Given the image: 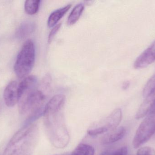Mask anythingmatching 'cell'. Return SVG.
Returning <instances> with one entry per match:
<instances>
[{
  "label": "cell",
  "mask_w": 155,
  "mask_h": 155,
  "mask_svg": "<svg viewBox=\"0 0 155 155\" xmlns=\"http://www.w3.org/2000/svg\"><path fill=\"white\" fill-rule=\"evenodd\" d=\"M65 101L64 95L54 96L45 105L43 114L48 139L54 147L59 149L66 147L70 140L64 113Z\"/></svg>",
  "instance_id": "1"
},
{
  "label": "cell",
  "mask_w": 155,
  "mask_h": 155,
  "mask_svg": "<svg viewBox=\"0 0 155 155\" xmlns=\"http://www.w3.org/2000/svg\"><path fill=\"white\" fill-rule=\"evenodd\" d=\"M38 137L36 125L26 124L12 136L3 155H32Z\"/></svg>",
  "instance_id": "2"
},
{
  "label": "cell",
  "mask_w": 155,
  "mask_h": 155,
  "mask_svg": "<svg viewBox=\"0 0 155 155\" xmlns=\"http://www.w3.org/2000/svg\"><path fill=\"white\" fill-rule=\"evenodd\" d=\"M35 87L25 91L18 102L19 113L26 117V124H31L43 114L45 96Z\"/></svg>",
  "instance_id": "3"
},
{
  "label": "cell",
  "mask_w": 155,
  "mask_h": 155,
  "mask_svg": "<svg viewBox=\"0 0 155 155\" xmlns=\"http://www.w3.org/2000/svg\"><path fill=\"white\" fill-rule=\"evenodd\" d=\"M35 49L31 40L25 42L19 52L14 66L15 74L20 79L25 78L31 72L35 62Z\"/></svg>",
  "instance_id": "4"
},
{
  "label": "cell",
  "mask_w": 155,
  "mask_h": 155,
  "mask_svg": "<svg viewBox=\"0 0 155 155\" xmlns=\"http://www.w3.org/2000/svg\"><path fill=\"white\" fill-rule=\"evenodd\" d=\"M122 119L121 108L114 109L107 117L94 124L87 131V133L92 136L108 133L118 127Z\"/></svg>",
  "instance_id": "5"
},
{
  "label": "cell",
  "mask_w": 155,
  "mask_h": 155,
  "mask_svg": "<svg viewBox=\"0 0 155 155\" xmlns=\"http://www.w3.org/2000/svg\"><path fill=\"white\" fill-rule=\"evenodd\" d=\"M155 133V110L150 112L137 130L133 141L134 148L146 143Z\"/></svg>",
  "instance_id": "6"
},
{
  "label": "cell",
  "mask_w": 155,
  "mask_h": 155,
  "mask_svg": "<svg viewBox=\"0 0 155 155\" xmlns=\"http://www.w3.org/2000/svg\"><path fill=\"white\" fill-rule=\"evenodd\" d=\"M5 103L7 106L13 107L20 100L19 83L15 81L10 82L5 89L3 94Z\"/></svg>",
  "instance_id": "7"
},
{
  "label": "cell",
  "mask_w": 155,
  "mask_h": 155,
  "mask_svg": "<svg viewBox=\"0 0 155 155\" xmlns=\"http://www.w3.org/2000/svg\"><path fill=\"white\" fill-rule=\"evenodd\" d=\"M155 62V40L135 61L134 66L135 69H143Z\"/></svg>",
  "instance_id": "8"
},
{
  "label": "cell",
  "mask_w": 155,
  "mask_h": 155,
  "mask_svg": "<svg viewBox=\"0 0 155 155\" xmlns=\"http://www.w3.org/2000/svg\"><path fill=\"white\" fill-rule=\"evenodd\" d=\"M145 98L144 101L140 106L136 115V119L143 118L147 115L152 110L155 103V89Z\"/></svg>",
  "instance_id": "9"
},
{
  "label": "cell",
  "mask_w": 155,
  "mask_h": 155,
  "mask_svg": "<svg viewBox=\"0 0 155 155\" xmlns=\"http://www.w3.org/2000/svg\"><path fill=\"white\" fill-rule=\"evenodd\" d=\"M126 130L123 126L117 127L113 131L108 132L101 139V143L103 145L114 143L122 139L125 135Z\"/></svg>",
  "instance_id": "10"
},
{
  "label": "cell",
  "mask_w": 155,
  "mask_h": 155,
  "mask_svg": "<svg viewBox=\"0 0 155 155\" xmlns=\"http://www.w3.org/2000/svg\"><path fill=\"white\" fill-rule=\"evenodd\" d=\"M35 27V23L31 21L23 22L16 30L15 35L18 39H24L33 32Z\"/></svg>",
  "instance_id": "11"
},
{
  "label": "cell",
  "mask_w": 155,
  "mask_h": 155,
  "mask_svg": "<svg viewBox=\"0 0 155 155\" xmlns=\"http://www.w3.org/2000/svg\"><path fill=\"white\" fill-rule=\"evenodd\" d=\"M71 6V5H67L66 6L59 8L52 12L48 17V21H47L48 27L51 28V27H54L55 25H56L58 22L70 10Z\"/></svg>",
  "instance_id": "12"
},
{
  "label": "cell",
  "mask_w": 155,
  "mask_h": 155,
  "mask_svg": "<svg viewBox=\"0 0 155 155\" xmlns=\"http://www.w3.org/2000/svg\"><path fill=\"white\" fill-rule=\"evenodd\" d=\"M84 9V5L83 3H80L75 5L68 16L67 24L69 25L74 24L79 20Z\"/></svg>",
  "instance_id": "13"
},
{
  "label": "cell",
  "mask_w": 155,
  "mask_h": 155,
  "mask_svg": "<svg viewBox=\"0 0 155 155\" xmlns=\"http://www.w3.org/2000/svg\"><path fill=\"white\" fill-rule=\"evenodd\" d=\"M70 155H94V149L89 145L81 143Z\"/></svg>",
  "instance_id": "14"
},
{
  "label": "cell",
  "mask_w": 155,
  "mask_h": 155,
  "mask_svg": "<svg viewBox=\"0 0 155 155\" xmlns=\"http://www.w3.org/2000/svg\"><path fill=\"white\" fill-rule=\"evenodd\" d=\"M41 1L39 0H28L25 3V10L26 13L30 15L35 14L38 12L40 7Z\"/></svg>",
  "instance_id": "15"
},
{
  "label": "cell",
  "mask_w": 155,
  "mask_h": 155,
  "mask_svg": "<svg viewBox=\"0 0 155 155\" xmlns=\"http://www.w3.org/2000/svg\"><path fill=\"white\" fill-rule=\"evenodd\" d=\"M155 89V74L148 80L144 88L143 95L144 97L147 96L153 90Z\"/></svg>",
  "instance_id": "16"
},
{
  "label": "cell",
  "mask_w": 155,
  "mask_h": 155,
  "mask_svg": "<svg viewBox=\"0 0 155 155\" xmlns=\"http://www.w3.org/2000/svg\"><path fill=\"white\" fill-rule=\"evenodd\" d=\"M137 155H155V150L149 147H141L137 150Z\"/></svg>",
  "instance_id": "17"
},
{
  "label": "cell",
  "mask_w": 155,
  "mask_h": 155,
  "mask_svg": "<svg viewBox=\"0 0 155 155\" xmlns=\"http://www.w3.org/2000/svg\"><path fill=\"white\" fill-rule=\"evenodd\" d=\"M61 26V23H60L57 24L52 29L51 31L50 34H49V36H48V42L49 43H50L52 42L54 37L57 32L60 30Z\"/></svg>",
  "instance_id": "18"
},
{
  "label": "cell",
  "mask_w": 155,
  "mask_h": 155,
  "mask_svg": "<svg viewBox=\"0 0 155 155\" xmlns=\"http://www.w3.org/2000/svg\"><path fill=\"white\" fill-rule=\"evenodd\" d=\"M127 149L126 147H124L115 151L112 155H127Z\"/></svg>",
  "instance_id": "19"
},
{
  "label": "cell",
  "mask_w": 155,
  "mask_h": 155,
  "mask_svg": "<svg viewBox=\"0 0 155 155\" xmlns=\"http://www.w3.org/2000/svg\"><path fill=\"white\" fill-rule=\"evenodd\" d=\"M129 85H130L129 82L128 81H126L123 83V85H122V88L124 90H126L128 88Z\"/></svg>",
  "instance_id": "20"
},
{
  "label": "cell",
  "mask_w": 155,
  "mask_h": 155,
  "mask_svg": "<svg viewBox=\"0 0 155 155\" xmlns=\"http://www.w3.org/2000/svg\"><path fill=\"white\" fill-rule=\"evenodd\" d=\"M114 152V151H111V150H107V151H104V152L101 153L99 155H112Z\"/></svg>",
  "instance_id": "21"
},
{
  "label": "cell",
  "mask_w": 155,
  "mask_h": 155,
  "mask_svg": "<svg viewBox=\"0 0 155 155\" xmlns=\"http://www.w3.org/2000/svg\"><path fill=\"white\" fill-rule=\"evenodd\" d=\"M155 103L154 104V105L153 106V108H152V110H151V111H150V112H152V111H155Z\"/></svg>",
  "instance_id": "22"
},
{
  "label": "cell",
  "mask_w": 155,
  "mask_h": 155,
  "mask_svg": "<svg viewBox=\"0 0 155 155\" xmlns=\"http://www.w3.org/2000/svg\"><path fill=\"white\" fill-rule=\"evenodd\" d=\"M54 155H70V154L68 153H66L62 154Z\"/></svg>",
  "instance_id": "23"
}]
</instances>
